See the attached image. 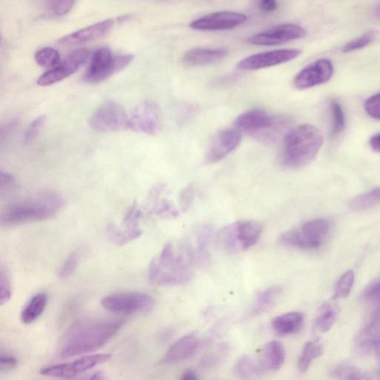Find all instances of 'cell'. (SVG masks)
Here are the masks:
<instances>
[{
  "label": "cell",
  "instance_id": "cell-8",
  "mask_svg": "<svg viewBox=\"0 0 380 380\" xmlns=\"http://www.w3.org/2000/svg\"><path fill=\"white\" fill-rule=\"evenodd\" d=\"M330 231L326 219H316L285 232L280 241L283 245L301 249L311 250L321 247Z\"/></svg>",
  "mask_w": 380,
  "mask_h": 380
},
{
  "label": "cell",
  "instance_id": "cell-26",
  "mask_svg": "<svg viewBox=\"0 0 380 380\" xmlns=\"http://www.w3.org/2000/svg\"><path fill=\"white\" fill-rule=\"evenodd\" d=\"M304 323V316L300 312H287L272 319L271 325L277 333L282 336L292 335L300 330Z\"/></svg>",
  "mask_w": 380,
  "mask_h": 380
},
{
  "label": "cell",
  "instance_id": "cell-33",
  "mask_svg": "<svg viewBox=\"0 0 380 380\" xmlns=\"http://www.w3.org/2000/svg\"><path fill=\"white\" fill-rule=\"evenodd\" d=\"M197 248L195 251L197 260L202 263L206 260L207 256V249L209 245L212 236H214V229L207 224L197 226L195 231Z\"/></svg>",
  "mask_w": 380,
  "mask_h": 380
},
{
  "label": "cell",
  "instance_id": "cell-11",
  "mask_svg": "<svg viewBox=\"0 0 380 380\" xmlns=\"http://www.w3.org/2000/svg\"><path fill=\"white\" fill-rule=\"evenodd\" d=\"M113 357L109 353H101L82 357L72 362L53 364L42 368L40 374L52 378L69 379L85 373L100 366Z\"/></svg>",
  "mask_w": 380,
  "mask_h": 380
},
{
  "label": "cell",
  "instance_id": "cell-46",
  "mask_svg": "<svg viewBox=\"0 0 380 380\" xmlns=\"http://www.w3.org/2000/svg\"><path fill=\"white\" fill-rule=\"evenodd\" d=\"M18 360L7 354L0 353V373L9 372L16 368Z\"/></svg>",
  "mask_w": 380,
  "mask_h": 380
},
{
  "label": "cell",
  "instance_id": "cell-36",
  "mask_svg": "<svg viewBox=\"0 0 380 380\" xmlns=\"http://www.w3.org/2000/svg\"><path fill=\"white\" fill-rule=\"evenodd\" d=\"M37 64L43 68H52L60 63V54L58 51L51 47L39 50L35 54Z\"/></svg>",
  "mask_w": 380,
  "mask_h": 380
},
{
  "label": "cell",
  "instance_id": "cell-25",
  "mask_svg": "<svg viewBox=\"0 0 380 380\" xmlns=\"http://www.w3.org/2000/svg\"><path fill=\"white\" fill-rule=\"evenodd\" d=\"M163 190V187L151 190L149 196L150 212L162 219H175L178 217L179 212L171 201L161 197Z\"/></svg>",
  "mask_w": 380,
  "mask_h": 380
},
{
  "label": "cell",
  "instance_id": "cell-37",
  "mask_svg": "<svg viewBox=\"0 0 380 380\" xmlns=\"http://www.w3.org/2000/svg\"><path fill=\"white\" fill-rule=\"evenodd\" d=\"M355 279V272L352 270L345 272L337 282L334 296L338 299L347 298L351 294Z\"/></svg>",
  "mask_w": 380,
  "mask_h": 380
},
{
  "label": "cell",
  "instance_id": "cell-21",
  "mask_svg": "<svg viewBox=\"0 0 380 380\" xmlns=\"http://www.w3.org/2000/svg\"><path fill=\"white\" fill-rule=\"evenodd\" d=\"M114 25L113 20H106L93 25L79 30V31L68 35L58 42L60 45L71 47L95 41L108 35Z\"/></svg>",
  "mask_w": 380,
  "mask_h": 380
},
{
  "label": "cell",
  "instance_id": "cell-49",
  "mask_svg": "<svg viewBox=\"0 0 380 380\" xmlns=\"http://www.w3.org/2000/svg\"><path fill=\"white\" fill-rule=\"evenodd\" d=\"M380 135L379 133L374 134L369 141V144L374 153L379 154L380 151Z\"/></svg>",
  "mask_w": 380,
  "mask_h": 380
},
{
  "label": "cell",
  "instance_id": "cell-50",
  "mask_svg": "<svg viewBox=\"0 0 380 380\" xmlns=\"http://www.w3.org/2000/svg\"><path fill=\"white\" fill-rule=\"evenodd\" d=\"M180 380H200V378L194 370L188 369L182 375Z\"/></svg>",
  "mask_w": 380,
  "mask_h": 380
},
{
  "label": "cell",
  "instance_id": "cell-17",
  "mask_svg": "<svg viewBox=\"0 0 380 380\" xmlns=\"http://www.w3.org/2000/svg\"><path fill=\"white\" fill-rule=\"evenodd\" d=\"M248 21L244 13L234 11L212 13L190 23V27L200 31H222L237 28Z\"/></svg>",
  "mask_w": 380,
  "mask_h": 380
},
{
  "label": "cell",
  "instance_id": "cell-4",
  "mask_svg": "<svg viewBox=\"0 0 380 380\" xmlns=\"http://www.w3.org/2000/svg\"><path fill=\"white\" fill-rule=\"evenodd\" d=\"M64 205V199L59 194H42L34 200L0 212V226L19 225L48 219L54 217Z\"/></svg>",
  "mask_w": 380,
  "mask_h": 380
},
{
  "label": "cell",
  "instance_id": "cell-38",
  "mask_svg": "<svg viewBox=\"0 0 380 380\" xmlns=\"http://www.w3.org/2000/svg\"><path fill=\"white\" fill-rule=\"evenodd\" d=\"M376 37V33L369 31L362 36L347 42L342 48L344 53L353 52L366 48L372 43Z\"/></svg>",
  "mask_w": 380,
  "mask_h": 380
},
{
  "label": "cell",
  "instance_id": "cell-7",
  "mask_svg": "<svg viewBox=\"0 0 380 380\" xmlns=\"http://www.w3.org/2000/svg\"><path fill=\"white\" fill-rule=\"evenodd\" d=\"M133 59L132 54L115 55L109 48H101L94 52L84 75V80L90 84L102 82L123 71L132 62Z\"/></svg>",
  "mask_w": 380,
  "mask_h": 380
},
{
  "label": "cell",
  "instance_id": "cell-9",
  "mask_svg": "<svg viewBox=\"0 0 380 380\" xmlns=\"http://www.w3.org/2000/svg\"><path fill=\"white\" fill-rule=\"evenodd\" d=\"M155 299L142 292H120L104 297L102 307L116 314L129 315L145 313L155 306Z\"/></svg>",
  "mask_w": 380,
  "mask_h": 380
},
{
  "label": "cell",
  "instance_id": "cell-51",
  "mask_svg": "<svg viewBox=\"0 0 380 380\" xmlns=\"http://www.w3.org/2000/svg\"><path fill=\"white\" fill-rule=\"evenodd\" d=\"M87 380H105L104 374L101 372H98L91 376Z\"/></svg>",
  "mask_w": 380,
  "mask_h": 380
},
{
  "label": "cell",
  "instance_id": "cell-31",
  "mask_svg": "<svg viewBox=\"0 0 380 380\" xmlns=\"http://www.w3.org/2000/svg\"><path fill=\"white\" fill-rule=\"evenodd\" d=\"M324 352L323 345L318 340L309 341L304 345L298 359V369L301 372H306L313 362L321 357Z\"/></svg>",
  "mask_w": 380,
  "mask_h": 380
},
{
  "label": "cell",
  "instance_id": "cell-12",
  "mask_svg": "<svg viewBox=\"0 0 380 380\" xmlns=\"http://www.w3.org/2000/svg\"><path fill=\"white\" fill-rule=\"evenodd\" d=\"M161 127V112L156 103L144 101L128 118V128L143 134H156Z\"/></svg>",
  "mask_w": 380,
  "mask_h": 380
},
{
  "label": "cell",
  "instance_id": "cell-45",
  "mask_svg": "<svg viewBox=\"0 0 380 380\" xmlns=\"http://www.w3.org/2000/svg\"><path fill=\"white\" fill-rule=\"evenodd\" d=\"M364 110L371 117L379 120V93L373 95L364 102Z\"/></svg>",
  "mask_w": 380,
  "mask_h": 380
},
{
  "label": "cell",
  "instance_id": "cell-19",
  "mask_svg": "<svg viewBox=\"0 0 380 380\" xmlns=\"http://www.w3.org/2000/svg\"><path fill=\"white\" fill-rule=\"evenodd\" d=\"M242 133L236 128L220 130L212 139L207 154L209 163L219 162L234 151L241 144Z\"/></svg>",
  "mask_w": 380,
  "mask_h": 380
},
{
  "label": "cell",
  "instance_id": "cell-28",
  "mask_svg": "<svg viewBox=\"0 0 380 380\" xmlns=\"http://www.w3.org/2000/svg\"><path fill=\"white\" fill-rule=\"evenodd\" d=\"M282 292V287H271L258 293L252 307V313L257 316L270 311L275 306Z\"/></svg>",
  "mask_w": 380,
  "mask_h": 380
},
{
  "label": "cell",
  "instance_id": "cell-14",
  "mask_svg": "<svg viewBox=\"0 0 380 380\" xmlns=\"http://www.w3.org/2000/svg\"><path fill=\"white\" fill-rule=\"evenodd\" d=\"M301 53L299 50H279L258 53L241 60L237 68L242 71H254L276 67L292 62Z\"/></svg>",
  "mask_w": 380,
  "mask_h": 380
},
{
  "label": "cell",
  "instance_id": "cell-27",
  "mask_svg": "<svg viewBox=\"0 0 380 380\" xmlns=\"http://www.w3.org/2000/svg\"><path fill=\"white\" fill-rule=\"evenodd\" d=\"M264 372L260 362L249 356L240 358L234 367V374L238 380H260Z\"/></svg>",
  "mask_w": 380,
  "mask_h": 380
},
{
  "label": "cell",
  "instance_id": "cell-10",
  "mask_svg": "<svg viewBox=\"0 0 380 380\" xmlns=\"http://www.w3.org/2000/svg\"><path fill=\"white\" fill-rule=\"evenodd\" d=\"M128 118L122 105L109 100L102 103L95 111L89 125L99 132H115L128 128Z\"/></svg>",
  "mask_w": 380,
  "mask_h": 380
},
{
  "label": "cell",
  "instance_id": "cell-34",
  "mask_svg": "<svg viewBox=\"0 0 380 380\" xmlns=\"http://www.w3.org/2000/svg\"><path fill=\"white\" fill-rule=\"evenodd\" d=\"M379 188H374L368 192L355 197L352 200L350 206L355 211H363L371 209L379 204Z\"/></svg>",
  "mask_w": 380,
  "mask_h": 380
},
{
  "label": "cell",
  "instance_id": "cell-42",
  "mask_svg": "<svg viewBox=\"0 0 380 380\" xmlns=\"http://www.w3.org/2000/svg\"><path fill=\"white\" fill-rule=\"evenodd\" d=\"M74 1L71 0H58V1H51L49 3V9L54 16L60 18L68 14L73 8Z\"/></svg>",
  "mask_w": 380,
  "mask_h": 380
},
{
  "label": "cell",
  "instance_id": "cell-18",
  "mask_svg": "<svg viewBox=\"0 0 380 380\" xmlns=\"http://www.w3.org/2000/svg\"><path fill=\"white\" fill-rule=\"evenodd\" d=\"M355 351L361 356L379 353V309H374L369 321L357 333L355 339Z\"/></svg>",
  "mask_w": 380,
  "mask_h": 380
},
{
  "label": "cell",
  "instance_id": "cell-39",
  "mask_svg": "<svg viewBox=\"0 0 380 380\" xmlns=\"http://www.w3.org/2000/svg\"><path fill=\"white\" fill-rule=\"evenodd\" d=\"M360 300L367 305L379 307V280H375L364 287L360 295Z\"/></svg>",
  "mask_w": 380,
  "mask_h": 380
},
{
  "label": "cell",
  "instance_id": "cell-32",
  "mask_svg": "<svg viewBox=\"0 0 380 380\" xmlns=\"http://www.w3.org/2000/svg\"><path fill=\"white\" fill-rule=\"evenodd\" d=\"M339 309L335 304L328 302L319 309L315 318L314 327L319 332L327 333L335 324Z\"/></svg>",
  "mask_w": 380,
  "mask_h": 380
},
{
  "label": "cell",
  "instance_id": "cell-2",
  "mask_svg": "<svg viewBox=\"0 0 380 380\" xmlns=\"http://www.w3.org/2000/svg\"><path fill=\"white\" fill-rule=\"evenodd\" d=\"M125 323L124 318L85 319L71 328L62 349L63 357L82 355L108 344Z\"/></svg>",
  "mask_w": 380,
  "mask_h": 380
},
{
  "label": "cell",
  "instance_id": "cell-30",
  "mask_svg": "<svg viewBox=\"0 0 380 380\" xmlns=\"http://www.w3.org/2000/svg\"><path fill=\"white\" fill-rule=\"evenodd\" d=\"M330 376L337 380H371L368 372L347 362L333 367L330 371Z\"/></svg>",
  "mask_w": 380,
  "mask_h": 380
},
{
  "label": "cell",
  "instance_id": "cell-5",
  "mask_svg": "<svg viewBox=\"0 0 380 380\" xmlns=\"http://www.w3.org/2000/svg\"><path fill=\"white\" fill-rule=\"evenodd\" d=\"M263 230L260 223L240 221L227 225L218 234L219 247L228 253L246 251L255 246Z\"/></svg>",
  "mask_w": 380,
  "mask_h": 380
},
{
  "label": "cell",
  "instance_id": "cell-41",
  "mask_svg": "<svg viewBox=\"0 0 380 380\" xmlns=\"http://www.w3.org/2000/svg\"><path fill=\"white\" fill-rule=\"evenodd\" d=\"M45 121H47V116L41 115L35 118L32 124L28 126L24 139L26 144L33 142L38 138Z\"/></svg>",
  "mask_w": 380,
  "mask_h": 380
},
{
  "label": "cell",
  "instance_id": "cell-1",
  "mask_svg": "<svg viewBox=\"0 0 380 380\" xmlns=\"http://www.w3.org/2000/svg\"><path fill=\"white\" fill-rule=\"evenodd\" d=\"M193 263L196 254L188 241H181L177 250L168 242L150 263L149 281L161 287L186 284L192 278Z\"/></svg>",
  "mask_w": 380,
  "mask_h": 380
},
{
  "label": "cell",
  "instance_id": "cell-48",
  "mask_svg": "<svg viewBox=\"0 0 380 380\" xmlns=\"http://www.w3.org/2000/svg\"><path fill=\"white\" fill-rule=\"evenodd\" d=\"M13 178L8 174L0 172V190L4 189L13 183Z\"/></svg>",
  "mask_w": 380,
  "mask_h": 380
},
{
  "label": "cell",
  "instance_id": "cell-15",
  "mask_svg": "<svg viewBox=\"0 0 380 380\" xmlns=\"http://www.w3.org/2000/svg\"><path fill=\"white\" fill-rule=\"evenodd\" d=\"M306 35V31L303 27L296 24H283L252 36L248 42L260 47H272L299 40Z\"/></svg>",
  "mask_w": 380,
  "mask_h": 380
},
{
  "label": "cell",
  "instance_id": "cell-23",
  "mask_svg": "<svg viewBox=\"0 0 380 380\" xmlns=\"http://www.w3.org/2000/svg\"><path fill=\"white\" fill-rule=\"evenodd\" d=\"M227 54L224 48H195L185 54L183 62L191 67L206 66L219 62Z\"/></svg>",
  "mask_w": 380,
  "mask_h": 380
},
{
  "label": "cell",
  "instance_id": "cell-47",
  "mask_svg": "<svg viewBox=\"0 0 380 380\" xmlns=\"http://www.w3.org/2000/svg\"><path fill=\"white\" fill-rule=\"evenodd\" d=\"M260 8L265 12L275 11L278 8V4L273 0H265L260 4Z\"/></svg>",
  "mask_w": 380,
  "mask_h": 380
},
{
  "label": "cell",
  "instance_id": "cell-29",
  "mask_svg": "<svg viewBox=\"0 0 380 380\" xmlns=\"http://www.w3.org/2000/svg\"><path fill=\"white\" fill-rule=\"evenodd\" d=\"M48 305V296L40 293L33 296L21 313V321L25 325H31L42 315Z\"/></svg>",
  "mask_w": 380,
  "mask_h": 380
},
{
  "label": "cell",
  "instance_id": "cell-24",
  "mask_svg": "<svg viewBox=\"0 0 380 380\" xmlns=\"http://www.w3.org/2000/svg\"><path fill=\"white\" fill-rule=\"evenodd\" d=\"M285 358L284 345L279 341L273 340L264 346L260 362L265 370L277 372L283 367Z\"/></svg>",
  "mask_w": 380,
  "mask_h": 380
},
{
  "label": "cell",
  "instance_id": "cell-43",
  "mask_svg": "<svg viewBox=\"0 0 380 380\" xmlns=\"http://www.w3.org/2000/svg\"><path fill=\"white\" fill-rule=\"evenodd\" d=\"M11 286L4 270H0V306H4L11 298Z\"/></svg>",
  "mask_w": 380,
  "mask_h": 380
},
{
  "label": "cell",
  "instance_id": "cell-35",
  "mask_svg": "<svg viewBox=\"0 0 380 380\" xmlns=\"http://www.w3.org/2000/svg\"><path fill=\"white\" fill-rule=\"evenodd\" d=\"M330 109L332 118V136L337 137L341 134L345 128V114L341 104L335 100L330 102Z\"/></svg>",
  "mask_w": 380,
  "mask_h": 380
},
{
  "label": "cell",
  "instance_id": "cell-53",
  "mask_svg": "<svg viewBox=\"0 0 380 380\" xmlns=\"http://www.w3.org/2000/svg\"><path fill=\"white\" fill-rule=\"evenodd\" d=\"M0 131H1V129H0Z\"/></svg>",
  "mask_w": 380,
  "mask_h": 380
},
{
  "label": "cell",
  "instance_id": "cell-6",
  "mask_svg": "<svg viewBox=\"0 0 380 380\" xmlns=\"http://www.w3.org/2000/svg\"><path fill=\"white\" fill-rule=\"evenodd\" d=\"M283 126L281 118L261 109L242 113L235 120V128L265 142L276 138Z\"/></svg>",
  "mask_w": 380,
  "mask_h": 380
},
{
  "label": "cell",
  "instance_id": "cell-16",
  "mask_svg": "<svg viewBox=\"0 0 380 380\" xmlns=\"http://www.w3.org/2000/svg\"><path fill=\"white\" fill-rule=\"evenodd\" d=\"M334 67L327 58L318 59L301 69L294 80V86L300 90L311 88L328 82L333 77Z\"/></svg>",
  "mask_w": 380,
  "mask_h": 380
},
{
  "label": "cell",
  "instance_id": "cell-22",
  "mask_svg": "<svg viewBox=\"0 0 380 380\" xmlns=\"http://www.w3.org/2000/svg\"><path fill=\"white\" fill-rule=\"evenodd\" d=\"M201 340L195 333H190L175 342L166 353L163 362L178 363L192 357L200 347Z\"/></svg>",
  "mask_w": 380,
  "mask_h": 380
},
{
  "label": "cell",
  "instance_id": "cell-13",
  "mask_svg": "<svg viewBox=\"0 0 380 380\" xmlns=\"http://www.w3.org/2000/svg\"><path fill=\"white\" fill-rule=\"evenodd\" d=\"M89 56L90 52L87 50L82 49L73 52L62 63L42 74L37 81L38 85L49 86L67 79L80 69L87 62Z\"/></svg>",
  "mask_w": 380,
  "mask_h": 380
},
{
  "label": "cell",
  "instance_id": "cell-3",
  "mask_svg": "<svg viewBox=\"0 0 380 380\" xmlns=\"http://www.w3.org/2000/svg\"><path fill=\"white\" fill-rule=\"evenodd\" d=\"M323 144L321 131L311 125H301L284 137L282 161L292 168H299L311 162Z\"/></svg>",
  "mask_w": 380,
  "mask_h": 380
},
{
  "label": "cell",
  "instance_id": "cell-40",
  "mask_svg": "<svg viewBox=\"0 0 380 380\" xmlns=\"http://www.w3.org/2000/svg\"><path fill=\"white\" fill-rule=\"evenodd\" d=\"M81 260V252L75 251L72 252L67 258L62 269H60L59 276L62 280L70 277L77 269Z\"/></svg>",
  "mask_w": 380,
  "mask_h": 380
},
{
  "label": "cell",
  "instance_id": "cell-44",
  "mask_svg": "<svg viewBox=\"0 0 380 380\" xmlns=\"http://www.w3.org/2000/svg\"><path fill=\"white\" fill-rule=\"evenodd\" d=\"M195 199V188L193 185H188L182 190L179 195L180 208L184 212L188 211L192 206Z\"/></svg>",
  "mask_w": 380,
  "mask_h": 380
},
{
  "label": "cell",
  "instance_id": "cell-52",
  "mask_svg": "<svg viewBox=\"0 0 380 380\" xmlns=\"http://www.w3.org/2000/svg\"><path fill=\"white\" fill-rule=\"evenodd\" d=\"M0 42H1V37H0Z\"/></svg>",
  "mask_w": 380,
  "mask_h": 380
},
{
  "label": "cell",
  "instance_id": "cell-20",
  "mask_svg": "<svg viewBox=\"0 0 380 380\" xmlns=\"http://www.w3.org/2000/svg\"><path fill=\"white\" fill-rule=\"evenodd\" d=\"M142 211L139 205L134 202L127 210L123 221V228L117 227L114 240L117 246H124L128 243L139 238L142 231L139 226Z\"/></svg>",
  "mask_w": 380,
  "mask_h": 380
}]
</instances>
